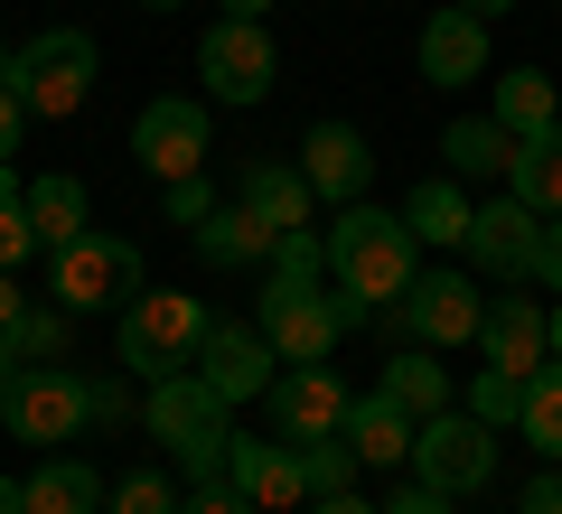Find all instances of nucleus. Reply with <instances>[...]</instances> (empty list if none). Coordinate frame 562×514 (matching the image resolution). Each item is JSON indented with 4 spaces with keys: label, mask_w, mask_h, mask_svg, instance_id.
Instances as JSON below:
<instances>
[{
    "label": "nucleus",
    "mask_w": 562,
    "mask_h": 514,
    "mask_svg": "<svg viewBox=\"0 0 562 514\" xmlns=\"http://www.w3.org/2000/svg\"><path fill=\"white\" fill-rule=\"evenodd\" d=\"M319 253H328L347 328H366L375 309H394V299L413 290V272H422V243H413V225H403V206H375V197L338 206L328 235H319Z\"/></svg>",
    "instance_id": "nucleus-1"
},
{
    "label": "nucleus",
    "mask_w": 562,
    "mask_h": 514,
    "mask_svg": "<svg viewBox=\"0 0 562 514\" xmlns=\"http://www.w3.org/2000/svg\"><path fill=\"white\" fill-rule=\"evenodd\" d=\"M254 328L272 336L281 365H328V356H338L347 309H338V281H328V253H319V235H310V225L272 243V281H262Z\"/></svg>",
    "instance_id": "nucleus-2"
},
{
    "label": "nucleus",
    "mask_w": 562,
    "mask_h": 514,
    "mask_svg": "<svg viewBox=\"0 0 562 514\" xmlns=\"http://www.w3.org/2000/svg\"><path fill=\"white\" fill-rule=\"evenodd\" d=\"M140 290H150V262H140L132 235L85 225L76 243H57V253H47V299H57L66 318H122Z\"/></svg>",
    "instance_id": "nucleus-3"
},
{
    "label": "nucleus",
    "mask_w": 562,
    "mask_h": 514,
    "mask_svg": "<svg viewBox=\"0 0 562 514\" xmlns=\"http://www.w3.org/2000/svg\"><path fill=\"white\" fill-rule=\"evenodd\" d=\"M140 421H150V439H160L169 458H179L198 487H225V439H235V402L206 393V375H160L150 393H140Z\"/></svg>",
    "instance_id": "nucleus-4"
},
{
    "label": "nucleus",
    "mask_w": 562,
    "mask_h": 514,
    "mask_svg": "<svg viewBox=\"0 0 562 514\" xmlns=\"http://www.w3.org/2000/svg\"><path fill=\"white\" fill-rule=\"evenodd\" d=\"M206 328H216V318H206L198 290H140L132 309L113 318V356H122V375L160 384V375H188V365H198Z\"/></svg>",
    "instance_id": "nucleus-5"
},
{
    "label": "nucleus",
    "mask_w": 562,
    "mask_h": 514,
    "mask_svg": "<svg viewBox=\"0 0 562 514\" xmlns=\"http://www.w3.org/2000/svg\"><path fill=\"white\" fill-rule=\"evenodd\" d=\"M0 421H10V439L20 449H76L85 421H94V393H85L76 365H10V384H0Z\"/></svg>",
    "instance_id": "nucleus-6"
},
{
    "label": "nucleus",
    "mask_w": 562,
    "mask_h": 514,
    "mask_svg": "<svg viewBox=\"0 0 562 514\" xmlns=\"http://www.w3.org/2000/svg\"><path fill=\"white\" fill-rule=\"evenodd\" d=\"M94 38L85 28H38L29 47H10V94L29 103V122H66L85 113V94H94Z\"/></svg>",
    "instance_id": "nucleus-7"
},
{
    "label": "nucleus",
    "mask_w": 562,
    "mask_h": 514,
    "mask_svg": "<svg viewBox=\"0 0 562 514\" xmlns=\"http://www.w3.org/2000/svg\"><path fill=\"white\" fill-rule=\"evenodd\" d=\"M413 487H431V495H479L487 477H497V431H487L479 412H431V421H413Z\"/></svg>",
    "instance_id": "nucleus-8"
},
{
    "label": "nucleus",
    "mask_w": 562,
    "mask_h": 514,
    "mask_svg": "<svg viewBox=\"0 0 562 514\" xmlns=\"http://www.w3.org/2000/svg\"><path fill=\"white\" fill-rule=\"evenodd\" d=\"M198 76H206V103H262L272 94V76H281V47H272V28L262 20H216L198 38Z\"/></svg>",
    "instance_id": "nucleus-9"
},
{
    "label": "nucleus",
    "mask_w": 562,
    "mask_h": 514,
    "mask_svg": "<svg viewBox=\"0 0 562 514\" xmlns=\"http://www.w3.org/2000/svg\"><path fill=\"white\" fill-rule=\"evenodd\" d=\"M479 309H487V290H479L469 272H413V290L394 299L403 336H413V346H431V356L479 346Z\"/></svg>",
    "instance_id": "nucleus-10"
},
{
    "label": "nucleus",
    "mask_w": 562,
    "mask_h": 514,
    "mask_svg": "<svg viewBox=\"0 0 562 514\" xmlns=\"http://www.w3.org/2000/svg\"><path fill=\"white\" fill-rule=\"evenodd\" d=\"M206 150H216V140H206V103H198V94H150V103H140L132 159H140L160 187H169V179H198Z\"/></svg>",
    "instance_id": "nucleus-11"
},
{
    "label": "nucleus",
    "mask_w": 562,
    "mask_h": 514,
    "mask_svg": "<svg viewBox=\"0 0 562 514\" xmlns=\"http://www.w3.org/2000/svg\"><path fill=\"white\" fill-rule=\"evenodd\" d=\"M347 375H328V365H281L272 393H262V412H272V439H291V449H310V439H338L347 421Z\"/></svg>",
    "instance_id": "nucleus-12"
},
{
    "label": "nucleus",
    "mask_w": 562,
    "mask_h": 514,
    "mask_svg": "<svg viewBox=\"0 0 562 514\" xmlns=\"http://www.w3.org/2000/svg\"><path fill=\"white\" fill-rule=\"evenodd\" d=\"M225 487H235L254 514H291V505H310L301 449H291V439H272V431H235V439H225Z\"/></svg>",
    "instance_id": "nucleus-13"
},
{
    "label": "nucleus",
    "mask_w": 562,
    "mask_h": 514,
    "mask_svg": "<svg viewBox=\"0 0 562 514\" xmlns=\"http://www.w3.org/2000/svg\"><path fill=\"white\" fill-rule=\"evenodd\" d=\"M188 375H206V393H225V402L244 412V402H262V393H272L281 356H272V336H262V328H235V318H216Z\"/></svg>",
    "instance_id": "nucleus-14"
},
{
    "label": "nucleus",
    "mask_w": 562,
    "mask_h": 514,
    "mask_svg": "<svg viewBox=\"0 0 562 514\" xmlns=\"http://www.w3.org/2000/svg\"><path fill=\"white\" fill-rule=\"evenodd\" d=\"M535 235H543V216L497 187L487 206H469V243H460V253L479 262L487 281H525V272H535Z\"/></svg>",
    "instance_id": "nucleus-15"
},
{
    "label": "nucleus",
    "mask_w": 562,
    "mask_h": 514,
    "mask_svg": "<svg viewBox=\"0 0 562 514\" xmlns=\"http://www.w3.org/2000/svg\"><path fill=\"white\" fill-rule=\"evenodd\" d=\"M301 179H310V197H319V206H357L366 179H375V150H366V132H357V122H310V140H301Z\"/></svg>",
    "instance_id": "nucleus-16"
},
{
    "label": "nucleus",
    "mask_w": 562,
    "mask_h": 514,
    "mask_svg": "<svg viewBox=\"0 0 562 514\" xmlns=\"http://www.w3.org/2000/svg\"><path fill=\"white\" fill-rule=\"evenodd\" d=\"M479 356L497 365V375H516V384L553 356V346H543V309H535V299H516V281L479 309Z\"/></svg>",
    "instance_id": "nucleus-17"
},
{
    "label": "nucleus",
    "mask_w": 562,
    "mask_h": 514,
    "mask_svg": "<svg viewBox=\"0 0 562 514\" xmlns=\"http://www.w3.org/2000/svg\"><path fill=\"white\" fill-rule=\"evenodd\" d=\"M413 57H422V76H431V84H479V76H487V20L450 0V10L422 20V47H413Z\"/></svg>",
    "instance_id": "nucleus-18"
},
{
    "label": "nucleus",
    "mask_w": 562,
    "mask_h": 514,
    "mask_svg": "<svg viewBox=\"0 0 562 514\" xmlns=\"http://www.w3.org/2000/svg\"><path fill=\"white\" fill-rule=\"evenodd\" d=\"M338 439L357 449V468H403L413 458V412H403L394 393H357L338 421Z\"/></svg>",
    "instance_id": "nucleus-19"
},
{
    "label": "nucleus",
    "mask_w": 562,
    "mask_h": 514,
    "mask_svg": "<svg viewBox=\"0 0 562 514\" xmlns=\"http://www.w3.org/2000/svg\"><path fill=\"white\" fill-rule=\"evenodd\" d=\"M244 206H254L262 225H272V235H301L310 225V179H301V159H244V187H235Z\"/></svg>",
    "instance_id": "nucleus-20"
},
{
    "label": "nucleus",
    "mask_w": 562,
    "mask_h": 514,
    "mask_svg": "<svg viewBox=\"0 0 562 514\" xmlns=\"http://www.w3.org/2000/svg\"><path fill=\"white\" fill-rule=\"evenodd\" d=\"M506 159H516V140H506V122L497 113H460V122H450V132H441V169H450V179H479V187H506Z\"/></svg>",
    "instance_id": "nucleus-21"
},
{
    "label": "nucleus",
    "mask_w": 562,
    "mask_h": 514,
    "mask_svg": "<svg viewBox=\"0 0 562 514\" xmlns=\"http://www.w3.org/2000/svg\"><path fill=\"white\" fill-rule=\"evenodd\" d=\"M487 113L506 122V140H543L562 122V76H553V66H506Z\"/></svg>",
    "instance_id": "nucleus-22"
},
{
    "label": "nucleus",
    "mask_w": 562,
    "mask_h": 514,
    "mask_svg": "<svg viewBox=\"0 0 562 514\" xmlns=\"http://www.w3.org/2000/svg\"><path fill=\"white\" fill-rule=\"evenodd\" d=\"M188 243H198V253L216 262V272H254V262H272V243H281V235H272V225H262L254 206L235 197V206H216V216H206Z\"/></svg>",
    "instance_id": "nucleus-23"
},
{
    "label": "nucleus",
    "mask_w": 562,
    "mask_h": 514,
    "mask_svg": "<svg viewBox=\"0 0 562 514\" xmlns=\"http://www.w3.org/2000/svg\"><path fill=\"white\" fill-rule=\"evenodd\" d=\"M403 225H413V243H431V253H441V243L460 253V243H469V187L450 179V169H441V179H422L413 197H403Z\"/></svg>",
    "instance_id": "nucleus-24"
},
{
    "label": "nucleus",
    "mask_w": 562,
    "mask_h": 514,
    "mask_svg": "<svg viewBox=\"0 0 562 514\" xmlns=\"http://www.w3.org/2000/svg\"><path fill=\"white\" fill-rule=\"evenodd\" d=\"M20 495H29V514H103L94 458H47V468L20 477Z\"/></svg>",
    "instance_id": "nucleus-25"
},
{
    "label": "nucleus",
    "mask_w": 562,
    "mask_h": 514,
    "mask_svg": "<svg viewBox=\"0 0 562 514\" xmlns=\"http://www.w3.org/2000/svg\"><path fill=\"white\" fill-rule=\"evenodd\" d=\"M506 197L535 206V216H562V122L543 140H516V159H506Z\"/></svg>",
    "instance_id": "nucleus-26"
},
{
    "label": "nucleus",
    "mask_w": 562,
    "mask_h": 514,
    "mask_svg": "<svg viewBox=\"0 0 562 514\" xmlns=\"http://www.w3.org/2000/svg\"><path fill=\"white\" fill-rule=\"evenodd\" d=\"M516 431H525V449H535L543 468H562V356H543L535 375H525V402H516Z\"/></svg>",
    "instance_id": "nucleus-27"
},
{
    "label": "nucleus",
    "mask_w": 562,
    "mask_h": 514,
    "mask_svg": "<svg viewBox=\"0 0 562 514\" xmlns=\"http://www.w3.org/2000/svg\"><path fill=\"white\" fill-rule=\"evenodd\" d=\"M29 225H38V253L76 243V235H85V179H66V169L29 179Z\"/></svg>",
    "instance_id": "nucleus-28"
},
{
    "label": "nucleus",
    "mask_w": 562,
    "mask_h": 514,
    "mask_svg": "<svg viewBox=\"0 0 562 514\" xmlns=\"http://www.w3.org/2000/svg\"><path fill=\"white\" fill-rule=\"evenodd\" d=\"M375 393H394V402H403L413 421L450 412V375H441V356H431V346H403V356L384 365V384H375Z\"/></svg>",
    "instance_id": "nucleus-29"
},
{
    "label": "nucleus",
    "mask_w": 562,
    "mask_h": 514,
    "mask_svg": "<svg viewBox=\"0 0 562 514\" xmlns=\"http://www.w3.org/2000/svg\"><path fill=\"white\" fill-rule=\"evenodd\" d=\"M38 262V225H29V179L0 159V272H20Z\"/></svg>",
    "instance_id": "nucleus-30"
},
{
    "label": "nucleus",
    "mask_w": 562,
    "mask_h": 514,
    "mask_svg": "<svg viewBox=\"0 0 562 514\" xmlns=\"http://www.w3.org/2000/svg\"><path fill=\"white\" fill-rule=\"evenodd\" d=\"M66 346H76V318H66L57 299H29L20 346H10V356H20V365H66Z\"/></svg>",
    "instance_id": "nucleus-31"
},
{
    "label": "nucleus",
    "mask_w": 562,
    "mask_h": 514,
    "mask_svg": "<svg viewBox=\"0 0 562 514\" xmlns=\"http://www.w3.org/2000/svg\"><path fill=\"white\" fill-rule=\"evenodd\" d=\"M103 514H179V487L160 468H132L122 487H103Z\"/></svg>",
    "instance_id": "nucleus-32"
},
{
    "label": "nucleus",
    "mask_w": 562,
    "mask_h": 514,
    "mask_svg": "<svg viewBox=\"0 0 562 514\" xmlns=\"http://www.w3.org/2000/svg\"><path fill=\"white\" fill-rule=\"evenodd\" d=\"M301 477H310V495H347V487H357V449H347V439H310Z\"/></svg>",
    "instance_id": "nucleus-33"
},
{
    "label": "nucleus",
    "mask_w": 562,
    "mask_h": 514,
    "mask_svg": "<svg viewBox=\"0 0 562 514\" xmlns=\"http://www.w3.org/2000/svg\"><path fill=\"white\" fill-rule=\"evenodd\" d=\"M516 402H525L516 375H497V365H487V375H469V412H479L487 431H516Z\"/></svg>",
    "instance_id": "nucleus-34"
},
{
    "label": "nucleus",
    "mask_w": 562,
    "mask_h": 514,
    "mask_svg": "<svg viewBox=\"0 0 562 514\" xmlns=\"http://www.w3.org/2000/svg\"><path fill=\"white\" fill-rule=\"evenodd\" d=\"M160 197H169V225H188V235H198V225H206V216H216V206H225L216 187H206V169H198V179H169Z\"/></svg>",
    "instance_id": "nucleus-35"
},
{
    "label": "nucleus",
    "mask_w": 562,
    "mask_h": 514,
    "mask_svg": "<svg viewBox=\"0 0 562 514\" xmlns=\"http://www.w3.org/2000/svg\"><path fill=\"white\" fill-rule=\"evenodd\" d=\"M525 281H543V290L562 299V216H543V235H535V272Z\"/></svg>",
    "instance_id": "nucleus-36"
},
{
    "label": "nucleus",
    "mask_w": 562,
    "mask_h": 514,
    "mask_svg": "<svg viewBox=\"0 0 562 514\" xmlns=\"http://www.w3.org/2000/svg\"><path fill=\"white\" fill-rule=\"evenodd\" d=\"M20 318H29V290L0 272V365H20V356H10V346H20Z\"/></svg>",
    "instance_id": "nucleus-37"
},
{
    "label": "nucleus",
    "mask_w": 562,
    "mask_h": 514,
    "mask_svg": "<svg viewBox=\"0 0 562 514\" xmlns=\"http://www.w3.org/2000/svg\"><path fill=\"white\" fill-rule=\"evenodd\" d=\"M516 514H562V468H535V477H525Z\"/></svg>",
    "instance_id": "nucleus-38"
},
{
    "label": "nucleus",
    "mask_w": 562,
    "mask_h": 514,
    "mask_svg": "<svg viewBox=\"0 0 562 514\" xmlns=\"http://www.w3.org/2000/svg\"><path fill=\"white\" fill-rule=\"evenodd\" d=\"M85 393H94V421H132V384H103V375H85Z\"/></svg>",
    "instance_id": "nucleus-39"
},
{
    "label": "nucleus",
    "mask_w": 562,
    "mask_h": 514,
    "mask_svg": "<svg viewBox=\"0 0 562 514\" xmlns=\"http://www.w3.org/2000/svg\"><path fill=\"white\" fill-rule=\"evenodd\" d=\"M20 132H29V103H20V94H10V76H0V159L20 150Z\"/></svg>",
    "instance_id": "nucleus-40"
},
{
    "label": "nucleus",
    "mask_w": 562,
    "mask_h": 514,
    "mask_svg": "<svg viewBox=\"0 0 562 514\" xmlns=\"http://www.w3.org/2000/svg\"><path fill=\"white\" fill-rule=\"evenodd\" d=\"M384 514H460V495H431V487H403Z\"/></svg>",
    "instance_id": "nucleus-41"
},
{
    "label": "nucleus",
    "mask_w": 562,
    "mask_h": 514,
    "mask_svg": "<svg viewBox=\"0 0 562 514\" xmlns=\"http://www.w3.org/2000/svg\"><path fill=\"white\" fill-rule=\"evenodd\" d=\"M179 514H254V505H244V495L235 487H198V495H188V505Z\"/></svg>",
    "instance_id": "nucleus-42"
},
{
    "label": "nucleus",
    "mask_w": 562,
    "mask_h": 514,
    "mask_svg": "<svg viewBox=\"0 0 562 514\" xmlns=\"http://www.w3.org/2000/svg\"><path fill=\"white\" fill-rule=\"evenodd\" d=\"M310 514H384V505H366V495L347 487V495H310Z\"/></svg>",
    "instance_id": "nucleus-43"
},
{
    "label": "nucleus",
    "mask_w": 562,
    "mask_h": 514,
    "mask_svg": "<svg viewBox=\"0 0 562 514\" xmlns=\"http://www.w3.org/2000/svg\"><path fill=\"white\" fill-rule=\"evenodd\" d=\"M272 0H216V20H262Z\"/></svg>",
    "instance_id": "nucleus-44"
},
{
    "label": "nucleus",
    "mask_w": 562,
    "mask_h": 514,
    "mask_svg": "<svg viewBox=\"0 0 562 514\" xmlns=\"http://www.w3.org/2000/svg\"><path fill=\"white\" fill-rule=\"evenodd\" d=\"M0 514H29V495H20V477H0Z\"/></svg>",
    "instance_id": "nucleus-45"
},
{
    "label": "nucleus",
    "mask_w": 562,
    "mask_h": 514,
    "mask_svg": "<svg viewBox=\"0 0 562 514\" xmlns=\"http://www.w3.org/2000/svg\"><path fill=\"white\" fill-rule=\"evenodd\" d=\"M543 346H553V356H562V299H553V309H543Z\"/></svg>",
    "instance_id": "nucleus-46"
},
{
    "label": "nucleus",
    "mask_w": 562,
    "mask_h": 514,
    "mask_svg": "<svg viewBox=\"0 0 562 514\" xmlns=\"http://www.w3.org/2000/svg\"><path fill=\"white\" fill-rule=\"evenodd\" d=\"M460 10H479V20H497V10H516V0H460Z\"/></svg>",
    "instance_id": "nucleus-47"
},
{
    "label": "nucleus",
    "mask_w": 562,
    "mask_h": 514,
    "mask_svg": "<svg viewBox=\"0 0 562 514\" xmlns=\"http://www.w3.org/2000/svg\"><path fill=\"white\" fill-rule=\"evenodd\" d=\"M140 10H179V0H140Z\"/></svg>",
    "instance_id": "nucleus-48"
},
{
    "label": "nucleus",
    "mask_w": 562,
    "mask_h": 514,
    "mask_svg": "<svg viewBox=\"0 0 562 514\" xmlns=\"http://www.w3.org/2000/svg\"><path fill=\"white\" fill-rule=\"evenodd\" d=\"M0 76H10V38H0Z\"/></svg>",
    "instance_id": "nucleus-49"
},
{
    "label": "nucleus",
    "mask_w": 562,
    "mask_h": 514,
    "mask_svg": "<svg viewBox=\"0 0 562 514\" xmlns=\"http://www.w3.org/2000/svg\"><path fill=\"white\" fill-rule=\"evenodd\" d=\"M0 384H10V365H0Z\"/></svg>",
    "instance_id": "nucleus-50"
},
{
    "label": "nucleus",
    "mask_w": 562,
    "mask_h": 514,
    "mask_svg": "<svg viewBox=\"0 0 562 514\" xmlns=\"http://www.w3.org/2000/svg\"><path fill=\"white\" fill-rule=\"evenodd\" d=\"M553 76H562V66H553Z\"/></svg>",
    "instance_id": "nucleus-51"
}]
</instances>
